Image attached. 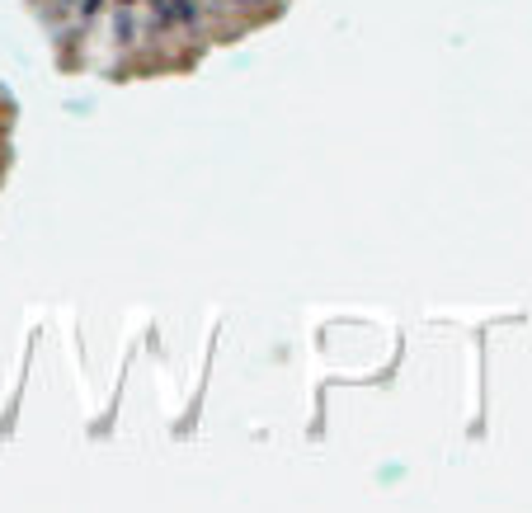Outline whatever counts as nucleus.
<instances>
[{"label":"nucleus","instance_id":"7ed1b4c3","mask_svg":"<svg viewBox=\"0 0 532 513\" xmlns=\"http://www.w3.org/2000/svg\"><path fill=\"white\" fill-rule=\"evenodd\" d=\"M213 5H264V0H213Z\"/></svg>","mask_w":532,"mask_h":513},{"label":"nucleus","instance_id":"20e7f679","mask_svg":"<svg viewBox=\"0 0 532 513\" xmlns=\"http://www.w3.org/2000/svg\"><path fill=\"white\" fill-rule=\"evenodd\" d=\"M113 5H118V10H137V0H113Z\"/></svg>","mask_w":532,"mask_h":513},{"label":"nucleus","instance_id":"f03ea898","mask_svg":"<svg viewBox=\"0 0 532 513\" xmlns=\"http://www.w3.org/2000/svg\"><path fill=\"white\" fill-rule=\"evenodd\" d=\"M99 5H104V0H85V5H80V19H90V14H99Z\"/></svg>","mask_w":532,"mask_h":513},{"label":"nucleus","instance_id":"f257e3e1","mask_svg":"<svg viewBox=\"0 0 532 513\" xmlns=\"http://www.w3.org/2000/svg\"><path fill=\"white\" fill-rule=\"evenodd\" d=\"M151 24L156 28H198L203 5L198 0H151Z\"/></svg>","mask_w":532,"mask_h":513},{"label":"nucleus","instance_id":"39448f33","mask_svg":"<svg viewBox=\"0 0 532 513\" xmlns=\"http://www.w3.org/2000/svg\"><path fill=\"white\" fill-rule=\"evenodd\" d=\"M61 5H71V0H61Z\"/></svg>","mask_w":532,"mask_h":513}]
</instances>
